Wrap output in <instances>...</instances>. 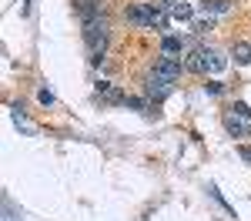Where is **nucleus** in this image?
<instances>
[{
  "instance_id": "nucleus-3",
  "label": "nucleus",
  "mask_w": 251,
  "mask_h": 221,
  "mask_svg": "<svg viewBox=\"0 0 251 221\" xmlns=\"http://www.w3.org/2000/svg\"><path fill=\"white\" fill-rule=\"evenodd\" d=\"M221 67H225V57L208 47H194L184 60V71H221Z\"/></svg>"
},
{
  "instance_id": "nucleus-9",
  "label": "nucleus",
  "mask_w": 251,
  "mask_h": 221,
  "mask_svg": "<svg viewBox=\"0 0 251 221\" xmlns=\"http://www.w3.org/2000/svg\"><path fill=\"white\" fill-rule=\"evenodd\" d=\"M201 10H204V14H214V17H221V14L231 10V0H204Z\"/></svg>"
},
{
  "instance_id": "nucleus-7",
  "label": "nucleus",
  "mask_w": 251,
  "mask_h": 221,
  "mask_svg": "<svg viewBox=\"0 0 251 221\" xmlns=\"http://www.w3.org/2000/svg\"><path fill=\"white\" fill-rule=\"evenodd\" d=\"M168 14H171L174 20H191L194 17V7L188 3V0H174V3H168Z\"/></svg>"
},
{
  "instance_id": "nucleus-2",
  "label": "nucleus",
  "mask_w": 251,
  "mask_h": 221,
  "mask_svg": "<svg viewBox=\"0 0 251 221\" xmlns=\"http://www.w3.org/2000/svg\"><path fill=\"white\" fill-rule=\"evenodd\" d=\"M107 37H111V27H107V20H104V17H94V20H87V24H84V40L91 44V54H94V60L104 57Z\"/></svg>"
},
{
  "instance_id": "nucleus-10",
  "label": "nucleus",
  "mask_w": 251,
  "mask_h": 221,
  "mask_svg": "<svg viewBox=\"0 0 251 221\" xmlns=\"http://www.w3.org/2000/svg\"><path fill=\"white\" fill-rule=\"evenodd\" d=\"M234 57L241 60V64H251V44H238L234 47Z\"/></svg>"
},
{
  "instance_id": "nucleus-8",
  "label": "nucleus",
  "mask_w": 251,
  "mask_h": 221,
  "mask_svg": "<svg viewBox=\"0 0 251 221\" xmlns=\"http://www.w3.org/2000/svg\"><path fill=\"white\" fill-rule=\"evenodd\" d=\"M168 94H171V84H168V80H161V77H151L148 80V98H168Z\"/></svg>"
},
{
  "instance_id": "nucleus-1",
  "label": "nucleus",
  "mask_w": 251,
  "mask_h": 221,
  "mask_svg": "<svg viewBox=\"0 0 251 221\" xmlns=\"http://www.w3.org/2000/svg\"><path fill=\"white\" fill-rule=\"evenodd\" d=\"M124 17L134 27H164L168 24V3H134L124 10Z\"/></svg>"
},
{
  "instance_id": "nucleus-5",
  "label": "nucleus",
  "mask_w": 251,
  "mask_h": 221,
  "mask_svg": "<svg viewBox=\"0 0 251 221\" xmlns=\"http://www.w3.org/2000/svg\"><path fill=\"white\" fill-rule=\"evenodd\" d=\"M184 47H188V44H184L181 37H164V40H161V57L177 60L181 54H184Z\"/></svg>"
},
{
  "instance_id": "nucleus-12",
  "label": "nucleus",
  "mask_w": 251,
  "mask_h": 221,
  "mask_svg": "<svg viewBox=\"0 0 251 221\" xmlns=\"http://www.w3.org/2000/svg\"><path fill=\"white\" fill-rule=\"evenodd\" d=\"M241 158H245V161H251V147H241Z\"/></svg>"
},
{
  "instance_id": "nucleus-4",
  "label": "nucleus",
  "mask_w": 251,
  "mask_h": 221,
  "mask_svg": "<svg viewBox=\"0 0 251 221\" xmlns=\"http://www.w3.org/2000/svg\"><path fill=\"white\" fill-rule=\"evenodd\" d=\"M181 60H171V57H161L154 64V77H161V80H168V84H174V80L181 77Z\"/></svg>"
},
{
  "instance_id": "nucleus-11",
  "label": "nucleus",
  "mask_w": 251,
  "mask_h": 221,
  "mask_svg": "<svg viewBox=\"0 0 251 221\" xmlns=\"http://www.w3.org/2000/svg\"><path fill=\"white\" fill-rule=\"evenodd\" d=\"M234 118H241V121H248V124H251V111H248V104H234Z\"/></svg>"
},
{
  "instance_id": "nucleus-6",
  "label": "nucleus",
  "mask_w": 251,
  "mask_h": 221,
  "mask_svg": "<svg viewBox=\"0 0 251 221\" xmlns=\"http://www.w3.org/2000/svg\"><path fill=\"white\" fill-rule=\"evenodd\" d=\"M74 10H77L80 17H84V24H87V20H94V17H104L97 0H74Z\"/></svg>"
}]
</instances>
